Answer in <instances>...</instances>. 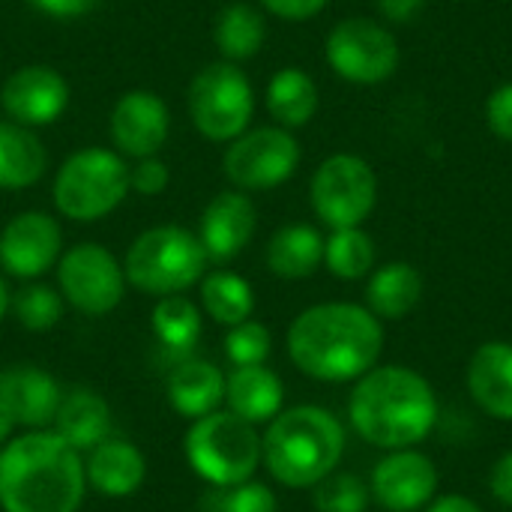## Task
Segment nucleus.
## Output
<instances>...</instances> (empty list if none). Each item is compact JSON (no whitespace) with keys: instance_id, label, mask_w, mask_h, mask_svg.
Segmentation results:
<instances>
[{"instance_id":"obj_31","label":"nucleus","mask_w":512,"mask_h":512,"mask_svg":"<svg viewBox=\"0 0 512 512\" xmlns=\"http://www.w3.org/2000/svg\"><path fill=\"white\" fill-rule=\"evenodd\" d=\"M324 264L339 279H363L375 264V243L360 228H336L324 240Z\"/></svg>"},{"instance_id":"obj_11","label":"nucleus","mask_w":512,"mask_h":512,"mask_svg":"<svg viewBox=\"0 0 512 512\" xmlns=\"http://www.w3.org/2000/svg\"><path fill=\"white\" fill-rule=\"evenodd\" d=\"M57 285L72 309L99 318L120 306L126 291V273L105 246L78 243L60 255Z\"/></svg>"},{"instance_id":"obj_1","label":"nucleus","mask_w":512,"mask_h":512,"mask_svg":"<svg viewBox=\"0 0 512 512\" xmlns=\"http://www.w3.org/2000/svg\"><path fill=\"white\" fill-rule=\"evenodd\" d=\"M384 348L378 318L354 303H321L300 312L288 330V354L315 381H354L375 369Z\"/></svg>"},{"instance_id":"obj_14","label":"nucleus","mask_w":512,"mask_h":512,"mask_svg":"<svg viewBox=\"0 0 512 512\" xmlns=\"http://www.w3.org/2000/svg\"><path fill=\"white\" fill-rule=\"evenodd\" d=\"M63 255V231L42 210L15 213L0 231V267L24 282L48 273Z\"/></svg>"},{"instance_id":"obj_6","label":"nucleus","mask_w":512,"mask_h":512,"mask_svg":"<svg viewBox=\"0 0 512 512\" xmlns=\"http://www.w3.org/2000/svg\"><path fill=\"white\" fill-rule=\"evenodd\" d=\"M54 207L72 222H99L129 195V165L111 147H81L54 174Z\"/></svg>"},{"instance_id":"obj_27","label":"nucleus","mask_w":512,"mask_h":512,"mask_svg":"<svg viewBox=\"0 0 512 512\" xmlns=\"http://www.w3.org/2000/svg\"><path fill=\"white\" fill-rule=\"evenodd\" d=\"M267 111L276 120V126H285V129L306 126L318 111L315 81L297 66L279 69L267 84Z\"/></svg>"},{"instance_id":"obj_5","label":"nucleus","mask_w":512,"mask_h":512,"mask_svg":"<svg viewBox=\"0 0 512 512\" xmlns=\"http://www.w3.org/2000/svg\"><path fill=\"white\" fill-rule=\"evenodd\" d=\"M207 252L198 234L180 225H156L138 234L126 252V282L153 297L183 294L207 273Z\"/></svg>"},{"instance_id":"obj_16","label":"nucleus","mask_w":512,"mask_h":512,"mask_svg":"<svg viewBox=\"0 0 512 512\" xmlns=\"http://www.w3.org/2000/svg\"><path fill=\"white\" fill-rule=\"evenodd\" d=\"M255 228H258V213H255L252 198L240 189L219 192L216 198L207 201L201 213L198 240L207 258L222 264V261L237 258L249 246V240L255 237Z\"/></svg>"},{"instance_id":"obj_36","label":"nucleus","mask_w":512,"mask_h":512,"mask_svg":"<svg viewBox=\"0 0 512 512\" xmlns=\"http://www.w3.org/2000/svg\"><path fill=\"white\" fill-rule=\"evenodd\" d=\"M168 183H171V171L159 156H144L135 159V165H129V192L156 198L165 192Z\"/></svg>"},{"instance_id":"obj_28","label":"nucleus","mask_w":512,"mask_h":512,"mask_svg":"<svg viewBox=\"0 0 512 512\" xmlns=\"http://www.w3.org/2000/svg\"><path fill=\"white\" fill-rule=\"evenodd\" d=\"M423 297V276L411 264H387L372 273L366 285V303L375 318H402Z\"/></svg>"},{"instance_id":"obj_19","label":"nucleus","mask_w":512,"mask_h":512,"mask_svg":"<svg viewBox=\"0 0 512 512\" xmlns=\"http://www.w3.org/2000/svg\"><path fill=\"white\" fill-rule=\"evenodd\" d=\"M84 477L105 498H129L141 489L147 477V462L135 444L105 438L87 453Z\"/></svg>"},{"instance_id":"obj_40","label":"nucleus","mask_w":512,"mask_h":512,"mask_svg":"<svg viewBox=\"0 0 512 512\" xmlns=\"http://www.w3.org/2000/svg\"><path fill=\"white\" fill-rule=\"evenodd\" d=\"M426 0H378V9L393 24H411L423 12Z\"/></svg>"},{"instance_id":"obj_41","label":"nucleus","mask_w":512,"mask_h":512,"mask_svg":"<svg viewBox=\"0 0 512 512\" xmlns=\"http://www.w3.org/2000/svg\"><path fill=\"white\" fill-rule=\"evenodd\" d=\"M492 492L501 504L512 507V453H507L492 471Z\"/></svg>"},{"instance_id":"obj_22","label":"nucleus","mask_w":512,"mask_h":512,"mask_svg":"<svg viewBox=\"0 0 512 512\" xmlns=\"http://www.w3.org/2000/svg\"><path fill=\"white\" fill-rule=\"evenodd\" d=\"M48 171V150L36 129L0 120V189L18 192L36 186Z\"/></svg>"},{"instance_id":"obj_25","label":"nucleus","mask_w":512,"mask_h":512,"mask_svg":"<svg viewBox=\"0 0 512 512\" xmlns=\"http://www.w3.org/2000/svg\"><path fill=\"white\" fill-rule=\"evenodd\" d=\"M324 261V237L312 225H285L267 243V267L279 279H306Z\"/></svg>"},{"instance_id":"obj_24","label":"nucleus","mask_w":512,"mask_h":512,"mask_svg":"<svg viewBox=\"0 0 512 512\" xmlns=\"http://www.w3.org/2000/svg\"><path fill=\"white\" fill-rule=\"evenodd\" d=\"M54 432L78 453H90L111 432V408L93 390H72L57 405Z\"/></svg>"},{"instance_id":"obj_17","label":"nucleus","mask_w":512,"mask_h":512,"mask_svg":"<svg viewBox=\"0 0 512 512\" xmlns=\"http://www.w3.org/2000/svg\"><path fill=\"white\" fill-rule=\"evenodd\" d=\"M438 489L435 465L414 450H396L372 474V495L390 512H414L432 501Z\"/></svg>"},{"instance_id":"obj_35","label":"nucleus","mask_w":512,"mask_h":512,"mask_svg":"<svg viewBox=\"0 0 512 512\" xmlns=\"http://www.w3.org/2000/svg\"><path fill=\"white\" fill-rule=\"evenodd\" d=\"M225 354L234 366H261L270 354V333L258 321H243L228 330Z\"/></svg>"},{"instance_id":"obj_10","label":"nucleus","mask_w":512,"mask_h":512,"mask_svg":"<svg viewBox=\"0 0 512 512\" xmlns=\"http://www.w3.org/2000/svg\"><path fill=\"white\" fill-rule=\"evenodd\" d=\"M300 165V144L285 126H258L237 135L222 159L225 177L240 192L282 186Z\"/></svg>"},{"instance_id":"obj_42","label":"nucleus","mask_w":512,"mask_h":512,"mask_svg":"<svg viewBox=\"0 0 512 512\" xmlns=\"http://www.w3.org/2000/svg\"><path fill=\"white\" fill-rule=\"evenodd\" d=\"M429 512H483L474 501H468V498H459V495H447V498H441V501H435Z\"/></svg>"},{"instance_id":"obj_21","label":"nucleus","mask_w":512,"mask_h":512,"mask_svg":"<svg viewBox=\"0 0 512 512\" xmlns=\"http://www.w3.org/2000/svg\"><path fill=\"white\" fill-rule=\"evenodd\" d=\"M282 399H285L282 381L264 363L261 366H234V372L225 381L228 411L252 426L273 420L282 408Z\"/></svg>"},{"instance_id":"obj_15","label":"nucleus","mask_w":512,"mask_h":512,"mask_svg":"<svg viewBox=\"0 0 512 512\" xmlns=\"http://www.w3.org/2000/svg\"><path fill=\"white\" fill-rule=\"evenodd\" d=\"M171 132V111L153 90H126L108 117V135L120 156H159Z\"/></svg>"},{"instance_id":"obj_33","label":"nucleus","mask_w":512,"mask_h":512,"mask_svg":"<svg viewBox=\"0 0 512 512\" xmlns=\"http://www.w3.org/2000/svg\"><path fill=\"white\" fill-rule=\"evenodd\" d=\"M204 512H276V495L264 483H237V486H213L204 501Z\"/></svg>"},{"instance_id":"obj_38","label":"nucleus","mask_w":512,"mask_h":512,"mask_svg":"<svg viewBox=\"0 0 512 512\" xmlns=\"http://www.w3.org/2000/svg\"><path fill=\"white\" fill-rule=\"evenodd\" d=\"M267 12H273L276 18H285V21H306V18H315L327 0H258Z\"/></svg>"},{"instance_id":"obj_2","label":"nucleus","mask_w":512,"mask_h":512,"mask_svg":"<svg viewBox=\"0 0 512 512\" xmlns=\"http://www.w3.org/2000/svg\"><path fill=\"white\" fill-rule=\"evenodd\" d=\"M84 489L81 453L57 432L30 429L0 450L3 512H78Z\"/></svg>"},{"instance_id":"obj_30","label":"nucleus","mask_w":512,"mask_h":512,"mask_svg":"<svg viewBox=\"0 0 512 512\" xmlns=\"http://www.w3.org/2000/svg\"><path fill=\"white\" fill-rule=\"evenodd\" d=\"M201 306L216 324L237 327L249 321L255 309V291L243 276L231 270H213L201 279Z\"/></svg>"},{"instance_id":"obj_43","label":"nucleus","mask_w":512,"mask_h":512,"mask_svg":"<svg viewBox=\"0 0 512 512\" xmlns=\"http://www.w3.org/2000/svg\"><path fill=\"white\" fill-rule=\"evenodd\" d=\"M12 429H15V420H12V414L0 405V444L12 435Z\"/></svg>"},{"instance_id":"obj_32","label":"nucleus","mask_w":512,"mask_h":512,"mask_svg":"<svg viewBox=\"0 0 512 512\" xmlns=\"http://www.w3.org/2000/svg\"><path fill=\"white\" fill-rule=\"evenodd\" d=\"M63 303H66L63 294L42 282H30L9 297V309H12L15 321L30 333L51 330L63 318Z\"/></svg>"},{"instance_id":"obj_39","label":"nucleus","mask_w":512,"mask_h":512,"mask_svg":"<svg viewBox=\"0 0 512 512\" xmlns=\"http://www.w3.org/2000/svg\"><path fill=\"white\" fill-rule=\"evenodd\" d=\"M27 3L51 18H81L99 6V0H27Z\"/></svg>"},{"instance_id":"obj_44","label":"nucleus","mask_w":512,"mask_h":512,"mask_svg":"<svg viewBox=\"0 0 512 512\" xmlns=\"http://www.w3.org/2000/svg\"><path fill=\"white\" fill-rule=\"evenodd\" d=\"M6 312H9V288H6V282L0 279V321H3Z\"/></svg>"},{"instance_id":"obj_34","label":"nucleus","mask_w":512,"mask_h":512,"mask_svg":"<svg viewBox=\"0 0 512 512\" xmlns=\"http://www.w3.org/2000/svg\"><path fill=\"white\" fill-rule=\"evenodd\" d=\"M312 501L318 512H366L369 489L354 474H327L321 483H315Z\"/></svg>"},{"instance_id":"obj_7","label":"nucleus","mask_w":512,"mask_h":512,"mask_svg":"<svg viewBox=\"0 0 512 512\" xmlns=\"http://www.w3.org/2000/svg\"><path fill=\"white\" fill-rule=\"evenodd\" d=\"M189 468L210 486H237L252 480L261 462V438L252 423L231 411L198 417L183 441Z\"/></svg>"},{"instance_id":"obj_20","label":"nucleus","mask_w":512,"mask_h":512,"mask_svg":"<svg viewBox=\"0 0 512 512\" xmlns=\"http://www.w3.org/2000/svg\"><path fill=\"white\" fill-rule=\"evenodd\" d=\"M468 390L486 414L512 420V345L489 342L474 354L468 366Z\"/></svg>"},{"instance_id":"obj_23","label":"nucleus","mask_w":512,"mask_h":512,"mask_svg":"<svg viewBox=\"0 0 512 512\" xmlns=\"http://www.w3.org/2000/svg\"><path fill=\"white\" fill-rule=\"evenodd\" d=\"M168 402L189 420L207 417L225 402V378L213 363L186 357L168 375Z\"/></svg>"},{"instance_id":"obj_18","label":"nucleus","mask_w":512,"mask_h":512,"mask_svg":"<svg viewBox=\"0 0 512 512\" xmlns=\"http://www.w3.org/2000/svg\"><path fill=\"white\" fill-rule=\"evenodd\" d=\"M60 399L57 381L39 366H9L0 372V405L12 414L15 426L48 429Z\"/></svg>"},{"instance_id":"obj_26","label":"nucleus","mask_w":512,"mask_h":512,"mask_svg":"<svg viewBox=\"0 0 512 512\" xmlns=\"http://www.w3.org/2000/svg\"><path fill=\"white\" fill-rule=\"evenodd\" d=\"M267 39V21L252 3H228L213 21V42L228 63H243L261 51Z\"/></svg>"},{"instance_id":"obj_3","label":"nucleus","mask_w":512,"mask_h":512,"mask_svg":"<svg viewBox=\"0 0 512 512\" xmlns=\"http://www.w3.org/2000/svg\"><path fill=\"white\" fill-rule=\"evenodd\" d=\"M348 414L363 441L381 450H408L432 432L438 402L429 381L414 369L384 366L360 378Z\"/></svg>"},{"instance_id":"obj_13","label":"nucleus","mask_w":512,"mask_h":512,"mask_svg":"<svg viewBox=\"0 0 512 512\" xmlns=\"http://www.w3.org/2000/svg\"><path fill=\"white\" fill-rule=\"evenodd\" d=\"M72 102L69 81L63 72H57L48 63H30L18 66L15 72L6 75L0 87V105L9 120L27 126V129H42L57 123Z\"/></svg>"},{"instance_id":"obj_4","label":"nucleus","mask_w":512,"mask_h":512,"mask_svg":"<svg viewBox=\"0 0 512 512\" xmlns=\"http://www.w3.org/2000/svg\"><path fill=\"white\" fill-rule=\"evenodd\" d=\"M345 453L342 423L315 405L282 411L270 420L261 441L267 471L291 489H309L321 483L339 465Z\"/></svg>"},{"instance_id":"obj_12","label":"nucleus","mask_w":512,"mask_h":512,"mask_svg":"<svg viewBox=\"0 0 512 512\" xmlns=\"http://www.w3.org/2000/svg\"><path fill=\"white\" fill-rule=\"evenodd\" d=\"M327 63L351 84H381L399 66L396 36L372 18L339 21L327 36Z\"/></svg>"},{"instance_id":"obj_9","label":"nucleus","mask_w":512,"mask_h":512,"mask_svg":"<svg viewBox=\"0 0 512 512\" xmlns=\"http://www.w3.org/2000/svg\"><path fill=\"white\" fill-rule=\"evenodd\" d=\"M315 216L336 228H360L378 201V177L372 165L354 153H336L318 165L309 186Z\"/></svg>"},{"instance_id":"obj_37","label":"nucleus","mask_w":512,"mask_h":512,"mask_svg":"<svg viewBox=\"0 0 512 512\" xmlns=\"http://www.w3.org/2000/svg\"><path fill=\"white\" fill-rule=\"evenodd\" d=\"M486 123H489V129L498 138L512 141V84L498 87L489 96V102H486Z\"/></svg>"},{"instance_id":"obj_8","label":"nucleus","mask_w":512,"mask_h":512,"mask_svg":"<svg viewBox=\"0 0 512 512\" xmlns=\"http://www.w3.org/2000/svg\"><path fill=\"white\" fill-rule=\"evenodd\" d=\"M192 126L216 144H231L243 135L255 114V90L237 63H207L186 93Z\"/></svg>"},{"instance_id":"obj_29","label":"nucleus","mask_w":512,"mask_h":512,"mask_svg":"<svg viewBox=\"0 0 512 512\" xmlns=\"http://www.w3.org/2000/svg\"><path fill=\"white\" fill-rule=\"evenodd\" d=\"M150 324L159 339V348L177 360H186L201 339V312L183 294L159 297V303L150 315Z\"/></svg>"}]
</instances>
